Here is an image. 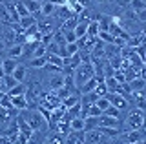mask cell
<instances>
[{
  "label": "cell",
  "instance_id": "obj_1",
  "mask_svg": "<svg viewBox=\"0 0 146 144\" xmlns=\"http://www.w3.org/2000/svg\"><path fill=\"white\" fill-rule=\"evenodd\" d=\"M22 119L26 120L27 124H29V128L33 129V131H49V124L48 120L42 117V113L38 111V108H27V110H22Z\"/></svg>",
  "mask_w": 146,
  "mask_h": 144
},
{
  "label": "cell",
  "instance_id": "obj_2",
  "mask_svg": "<svg viewBox=\"0 0 146 144\" xmlns=\"http://www.w3.org/2000/svg\"><path fill=\"white\" fill-rule=\"evenodd\" d=\"M95 77V71H93V66L91 62H82V64L73 71V82H75V88H80L88 82L90 79Z\"/></svg>",
  "mask_w": 146,
  "mask_h": 144
},
{
  "label": "cell",
  "instance_id": "obj_3",
  "mask_svg": "<svg viewBox=\"0 0 146 144\" xmlns=\"http://www.w3.org/2000/svg\"><path fill=\"white\" fill-rule=\"evenodd\" d=\"M143 122H144V111L131 108L126 115V128L128 129H143Z\"/></svg>",
  "mask_w": 146,
  "mask_h": 144
},
{
  "label": "cell",
  "instance_id": "obj_4",
  "mask_svg": "<svg viewBox=\"0 0 146 144\" xmlns=\"http://www.w3.org/2000/svg\"><path fill=\"white\" fill-rule=\"evenodd\" d=\"M86 144H111V139L100 133L97 128L86 129Z\"/></svg>",
  "mask_w": 146,
  "mask_h": 144
},
{
  "label": "cell",
  "instance_id": "obj_5",
  "mask_svg": "<svg viewBox=\"0 0 146 144\" xmlns=\"http://www.w3.org/2000/svg\"><path fill=\"white\" fill-rule=\"evenodd\" d=\"M106 98H108L110 106L117 108V110H121V111H126L128 108H130V102H128V98H126L124 95H121V93H108Z\"/></svg>",
  "mask_w": 146,
  "mask_h": 144
},
{
  "label": "cell",
  "instance_id": "obj_6",
  "mask_svg": "<svg viewBox=\"0 0 146 144\" xmlns=\"http://www.w3.org/2000/svg\"><path fill=\"white\" fill-rule=\"evenodd\" d=\"M11 104H13V110H17V111H22V110H27V108H29V102H27V98H26V93L24 95L11 97Z\"/></svg>",
  "mask_w": 146,
  "mask_h": 144
},
{
  "label": "cell",
  "instance_id": "obj_7",
  "mask_svg": "<svg viewBox=\"0 0 146 144\" xmlns=\"http://www.w3.org/2000/svg\"><path fill=\"white\" fill-rule=\"evenodd\" d=\"M64 141H66V133H60L57 131V129H51V133L46 135V144H64Z\"/></svg>",
  "mask_w": 146,
  "mask_h": 144
},
{
  "label": "cell",
  "instance_id": "obj_8",
  "mask_svg": "<svg viewBox=\"0 0 146 144\" xmlns=\"http://www.w3.org/2000/svg\"><path fill=\"white\" fill-rule=\"evenodd\" d=\"M64 86V73L58 71V73H51V79H49V88L51 91H57L58 88Z\"/></svg>",
  "mask_w": 146,
  "mask_h": 144
},
{
  "label": "cell",
  "instance_id": "obj_9",
  "mask_svg": "<svg viewBox=\"0 0 146 144\" xmlns=\"http://www.w3.org/2000/svg\"><path fill=\"white\" fill-rule=\"evenodd\" d=\"M144 33L143 31H139V33H131L130 37H128V42H126V46H130V48H137V46H141V44H144Z\"/></svg>",
  "mask_w": 146,
  "mask_h": 144
},
{
  "label": "cell",
  "instance_id": "obj_10",
  "mask_svg": "<svg viewBox=\"0 0 146 144\" xmlns=\"http://www.w3.org/2000/svg\"><path fill=\"white\" fill-rule=\"evenodd\" d=\"M13 79L17 80V82H24L26 77H27V67L24 64H17V67L13 69Z\"/></svg>",
  "mask_w": 146,
  "mask_h": 144
},
{
  "label": "cell",
  "instance_id": "obj_11",
  "mask_svg": "<svg viewBox=\"0 0 146 144\" xmlns=\"http://www.w3.org/2000/svg\"><path fill=\"white\" fill-rule=\"evenodd\" d=\"M55 11H57V6H55L51 0H46L42 6H40V17H53Z\"/></svg>",
  "mask_w": 146,
  "mask_h": 144
},
{
  "label": "cell",
  "instance_id": "obj_12",
  "mask_svg": "<svg viewBox=\"0 0 146 144\" xmlns=\"http://www.w3.org/2000/svg\"><path fill=\"white\" fill-rule=\"evenodd\" d=\"M18 60L17 58H2V73L4 75H11L13 69L17 67Z\"/></svg>",
  "mask_w": 146,
  "mask_h": 144
},
{
  "label": "cell",
  "instance_id": "obj_13",
  "mask_svg": "<svg viewBox=\"0 0 146 144\" xmlns=\"http://www.w3.org/2000/svg\"><path fill=\"white\" fill-rule=\"evenodd\" d=\"M22 4H24V7L27 9L29 15H36V13H40V6H42V2H36V0H22Z\"/></svg>",
  "mask_w": 146,
  "mask_h": 144
},
{
  "label": "cell",
  "instance_id": "obj_14",
  "mask_svg": "<svg viewBox=\"0 0 146 144\" xmlns=\"http://www.w3.org/2000/svg\"><path fill=\"white\" fill-rule=\"evenodd\" d=\"M46 62H48V64H51V66H57L58 69H62V67H64L62 57L55 55V53H46Z\"/></svg>",
  "mask_w": 146,
  "mask_h": 144
},
{
  "label": "cell",
  "instance_id": "obj_15",
  "mask_svg": "<svg viewBox=\"0 0 146 144\" xmlns=\"http://www.w3.org/2000/svg\"><path fill=\"white\" fill-rule=\"evenodd\" d=\"M70 129H73V131H82V129H86V119H82V117L71 119L70 120Z\"/></svg>",
  "mask_w": 146,
  "mask_h": 144
},
{
  "label": "cell",
  "instance_id": "obj_16",
  "mask_svg": "<svg viewBox=\"0 0 146 144\" xmlns=\"http://www.w3.org/2000/svg\"><path fill=\"white\" fill-rule=\"evenodd\" d=\"M128 84V89H130V93L131 91H141L144 86H146V82L143 79H139V77H135L133 80H130V82H126Z\"/></svg>",
  "mask_w": 146,
  "mask_h": 144
},
{
  "label": "cell",
  "instance_id": "obj_17",
  "mask_svg": "<svg viewBox=\"0 0 146 144\" xmlns=\"http://www.w3.org/2000/svg\"><path fill=\"white\" fill-rule=\"evenodd\" d=\"M36 24V18L33 15H27V17H20V20H18V26H20L22 29H27V28H31V26H35Z\"/></svg>",
  "mask_w": 146,
  "mask_h": 144
},
{
  "label": "cell",
  "instance_id": "obj_18",
  "mask_svg": "<svg viewBox=\"0 0 146 144\" xmlns=\"http://www.w3.org/2000/svg\"><path fill=\"white\" fill-rule=\"evenodd\" d=\"M99 33H100L99 22H97V20H91L90 24H88V31H86V35H88V37H91V38H97Z\"/></svg>",
  "mask_w": 146,
  "mask_h": 144
},
{
  "label": "cell",
  "instance_id": "obj_19",
  "mask_svg": "<svg viewBox=\"0 0 146 144\" xmlns=\"http://www.w3.org/2000/svg\"><path fill=\"white\" fill-rule=\"evenodd\" d=\"M97 82H99V80L95 79V77H93V79H90L88 82L84 84V86H80V88H79V93H90V91H93L95 86H97Z\"/></svg>",
  "mask_w": 146,
  "mask_h": 144
},
{
  "label": "cell",
  "instance_id": "obj_20",
  "mask_svg": "<svg viewBox=\"0 0 146 144\" xmlns=\"http://www.w3.org/2000/svg\"><path fill=\"white\" fill-rule=\"evenodd\" d=\"M46 66V55L44 57H33L29 60V67H35V69H42Z\"/></svg>",
  "mask_w": 146,
  "mask_h": 144
},
{
  "label": "cell",
  "instance_id": "obj_21",
  "mask_svg": "<svg viewBox=\"0 0 146 144\" xmlns=\"http://www.w3.org/2000/svg\"><path fill=\"white\" fill-rule=\"evenodd\" d=\"M130 7H131V11L137 15V13H141L143 9H146V2H144V0H131Z\"/></svg>",
  "mask_w": 146,
  "mask_h": 144
},
{
  "label": "cell",
  "instance_id": "obj_22",
  "mask_svg": "<svg viewBox=\"0 0 146 144\" xmlns=\"http://www.w3.org/2000/svg\"><path fill=\"white\" fill-rule=\"evenodd\" d=\"M86 31H88V24H86V22H79V24L75 26V29H73V33H75L77 38H80V37L86 35Z\"/></svg>",
  "mask_w": 146,
  "mask_h": 144
},
{
  "label": "cell",
  "instance_id": "obj_23",
  "mask_svg": "<svg viewBox=\"0 0 146 144\" xmlns=\"http://www.w3.org/2000/svg\"><path fill=\"white\" fill-rule=\"evenodd\" d=\"M24 93H26V86H24L22 82H18L15 88H11V89L7 91V95H9V97H15V95H24Z\"/></svg>",
  "mask_w": 146,
  "mask_h": 144
},
{
  "label": "cell",
  "instance_id": "obj_24",
  "mask_svg": "<svg viewBox=\"0 0 146 144\" xmlns=\"http://www.w3.org/2000/svg\"><path fill=\"white\" fill-rule=\"evenodd\" d=\"M2 80H4V86H6V93H7L11 88H15L17 84H18L17 80L13 79V75H4V77H2Z\"/></svg>",
  "mask_w": 146,
  "mask_h": 144
},
{
  "label": "cell",
  "instance_id": "obj_25",
  "mask_svg": "<svg viewBox=\"0 0 146 144\" xmlns=\"http://www.w3.org/2000/svg\"><path fill=\"white\" fill-rule=\"evenodd\" d=\"M95 93H97L99 97H106L108 95V88H106V84H104V80H99L97 82V86H95V89H93Z\"/></svg>",
  "mask_w": 146,
  "mask_h": 144
},
{
  "label": "cell",
  "instance_id": "obj_26",
  "mask_svg": "<svg viewBox=\"0 0 146 144\" xmlns=\"http://www.w3.org/2000/svg\"><path fill=\"white\" fill-rule=\"evenodd\" d=\"M100 115H102V111H100V108L97 104H91L86 110V117H100Z\"/></svg>",
  "mask_w": 146,
  "mask_h": 144
},
{
  "label": "cell",
  "instance_id": "obj_27",
  "mask_svg": "<svg viewBox=\"0 0 146 144\" xmlns=\"http://www.w3.org/2000/svg\"><path fill=\"white\" fill-rule=\"evenodd\" d=\"M121 113H122V111H121V110H117V108H113V106H110L108 110L104 111V115L111 117V119H117V120H121Z\"/></svg>",
  "mask_w": 146,
  "mask_h": 144
},
{
  "label": "cell",
  "instance_id": "obj_28",
  "mask_svg": "<svg viewBox=\"0 0 146 144\" xmlns=\"http://www.w3.org/2000/svg\"><path fill=\"white\" fill-rule=\"evenodd\" d=\"M66 53H68V57L77 55V53H79V46H77L75 42H68L66 44Z\"/></svg>",
  "mask_w": 146,
  "mask_h": 144
},
{
  "label": "cell",
  "instance_id": "obj_29",
  "mask_svg": "<svg viewBox=\"0 0 146 144\" xmlns=\"http://www.w3.org/2000/svg\"><path fill=\"white\" fill-rule=\"evenodd\" d=\"M95 104H97V106L100 108V111H102V113H104V111H106L108 108H110V102H108V98H106V97H99Z\"/></svg>",
  "mask_w": 146,
  "mask_h": 144
},
{
  "label": "cell",
  "instance_id": "obj_30",
  "mask_svg": "<svg viewBox=\"0 0 146 144\" xmlns=\"http://www.w3.org/2000/svg\"><path fill=\"white\" fill-rule=\"evenodd\" d=\"M0 108H4V110H13V104H11V97L7 95H4L2 97V100H0Z\"/></svg>",
  "mask_w": 146,
  "mask_h": 144
},
{
  "label": "cell",
  "instance_id": "obj_31",
  "mask_svg": "<svg viewBox=\"0 0 146 144\" xmlns=\"http://www.w3.org/2000/svg\"><path fill=\"white\" fill-rule=\"evenodd\" d=\"M62 35H64V38H66V42H77V37H75V33H73V29L62 31Z\"/></svg>",
  "mask_w": 146,
  "mask_h": 144
},
{
  "label": "cell",
  "instance_id": "obj_32",
  "mask_svg": "<svg viewBox=\"0 0 146 144\" xmlns=\"http://www.w3.org/2000/svg\"><path fill=\"white\" fill-rule=\"evenodd\" d=\"M27 141L29 139L26 137V135H22V133H18L15 139H13V144H27Z\"/></svg>",
  "mask_w": 146,
  "mask_h": 144
},
{
  "label": "cell",
  "instance_id": "obj_33",
  "mask_svg": "<svg viewBox=\"0 0 146 144\" xmlns=\"http://www.w3.org/2000/svg\"><path fill=\"white\" fill-rule=\"evenodd\" d=\"M0 144H13V141L6 135H0Z\"/></svg>",
  "mask_w": 146,
  "mask_h": 144
},
{
  "label": "cell",
  "instance_id": "obj_34",
  "mask_svg": "<svg viewBox=\"0 0 146 144\" xmlns=\"http://www.w3.org/2000/svg\"><path fill=\"white\" fill-rule=\"evenodd\" d=\"M0 91H2V93H6V86H4V80H2V77H0Z\"/></svg>",
  "mask_w": 146,
  "mask_h": 144
},
{
  "label": "cell",
  "instance_id": "obj_35",
  "mask_svg": "<svg viewBox=\"0 0 146 144\" xmlns=\"http://www.w3.org/2000/svg\"><path fill=\"white\" fill-rule=\"evenodd\" d=\"M135 144H146V137H143V139H141L139 142H135Z\"/></svg>",
  "mask_w": 146,
  "mask_h": 144
},
{
  "label": "cell",
  "instance_id": "obj_36",
  "mask_svg": "<svg viewBox=\"0 0 146 144\" xmlns=\"http://www.w3.org/2000/svg\"><path fill=\"white\" fill-rule=\"evenodd\" d=\"M141 95H143V97H146V86H144L143 89H141Z\"/></svg>",
  "mask_w": 146,
  "mask_h": 144
},
{
  "label": "cell",
  "instance_id": "obj_37",
  "mask_svg": "<svg viewBox=\"0 0 146 144\" xmlns=\"http://www.w3.org/2000/svg\"><path fill=\"white\" fill-rule=\"evenodd\" d=\"M0 77H4V73H2V58H0Z\"/></svg>",
  "mask_w": 146,
  "mask_h": 144
},
{
  "label": "cell",
  "instance_id": "obj_38",
  "mask_svg": "<svg viewBox=\"0 0 146 144\" xmlns=\"http://www.w3.org/2000/svg\"><path fill=\"white\" fill-rule=\"evenodd\" d=\"M143 28H144V29H143V33H144V37H146V22H143Z\"/></svg>",
  "mask_w": 146,
  "mask_h": 144
},
{
  "label": "cell",
  "instance_id": "obj_39",
  "mask_svg": "<svg viewBox=\"0 0 146 144\" xmlns=\"http://www.w3.org/2000/svg\"><path fill=\"white\" fill-rule=\"evenodd\" d=\"M4 95H6V93H2V91H0V100H2V97H4Z\"/></svg>",
  "mask_w": 146,
  "mask_h": 144
},
{
  "label": "cell",
  "instance_id": "obj_40",
  "mask_svg": "<svg viewBox=\"0 0 146 144\" xmlns=\"http://www.w3.org/2000/svg\"><path fill=\"white\" fill-rule=\"evenodd\" d=\"M122 2H126V4H130V2H131V0H122Z\"/></svg>",
  "mask_w": 146,
  "mask_h": 144
},
{
  "label": "cell",
  "instance_id": "obj_41",
  "mask_svg": "<svg viewBox=\"0 0 146 144\" xmlns=\"http://www.w3.org/2000/svg\"><path fill=\"white\" fill-rule=\"evenodd\" d=\"M36 2H42V0H36ZM44 2H46V0H44Z\"/></svg>",
  "mask_w": 146,
  "mask_h": 144
},
{
  "label": "cell",
  "instance_id": "obj_42",
  "mask_svg": "<svg viewBox=\"0 0 146 144\" xmlns=\"http://www.w3.org/2000/svg\"><path fill=\"white\" fill-rule=\"evenodd\" d=\"M97 2H102V0H97Z\"/></svg>",
  "mask_w": 146,
  "mask_h": 144
},
{
  "label": "cell",
  "instance_id": "obj_43",
  "mask_svg": "<svg viewBox=\"0 0 146 144\" xmlns=\"http://www.w3.org/2000/svg\"><path fill=\"white\" fill-rule=\"evenodd\" d=\"M144 2H146V0H144Z\"/></svg>",
  "mask_w": 146,
  "mask_h": 144
}]
</instances>
